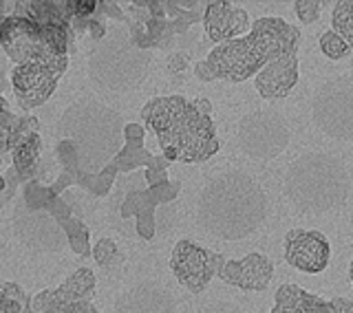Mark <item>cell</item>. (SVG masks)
Masks as SVG:
<instances>
[{
  "label": "cell",
  "mask_w": 353,
  "mask_h": 313,
  "mask_svg": "<svg viewBox=\"0 0 353 313\" xmlns=\"http://www.w3.org/2000/svg\"><path fill=\"white\" fill-rule=\"evenodd\" d=\"M270 214L263 185L248 172L216 174L196 201V225L216 241H243L252 236Z\"/></svg>",
  "instance_id": "cell-1"
},
{
  "label": "cell",
  "mask_w": 353,
  "mask_h": 313,
  "mask_svg": "<svg viewBox=\"0 0 353 313\" xmlns=\"http://www.w3.org/2000/svg\"><path fill=\"white\" fill-rule=\"evenodd\" d=\"M298 27H292L283 18L265 16L254 22L243 38L216 44L203 62L194 64V73L203 82H245L256 77L276 58L298 51Z\"/></svg>",
  "instance_id": "cell-2"
},
{
  "label": "cell",
  "mask_w": 353,
  "mask_h": 313,
  "mask_svg": "<svg viewBox=\"0 0 353 313\" xmlns=\"http://www.w3.org/2000/svg\"><path fill=\"white\" fill-rule=\"evenodd\" d=\"M141 119L152 128L168 161L199 163L221 148L212 117L201 115L183 95L154 97L141 108Z\"/></svg>",
  "instance_id": "cell-3"
},
{
  "label": "cell",
  "mask_w": 353,
  "mask_h": 313,
  "mask_svg": "<svg viewBox=\"0 0 353 313\" xmlns=\"http://www.w3.org/2000/svg\"><path fill=\"white\" fill-rule=\"evenodd\" d=\"M290 205L301 214H329L347 203L351 176L342 159L329 152H303L290 163L283 176Z\"/></svg>",
  "instance_id": "cell-4"
},
{
  "label": "cell",
  "mask_w": 353,
  "mask_h": 313,
  "mask_svg": "<svg viewBox=\"0 0 353 313\" xmlns=\"http://www.w3.org/2000/svg\"><path fill=\"white\" fill-rule=\"evenodd\" d=\"M58 128L62 139L75 146L86 174H97L124 148V119L93 97H82L66 108Z\"/></svg>",
  "instance_id": "cell-5"
},
{
  "label": "cell",
  "mask_w": 353,
  "mask_h": 313,
  "mask_svg": "<svg viewBox=\"0 0 353 313\" xmlns=\"http://www.w3.org/2000/svg\"><path fill=\"white\" fill-rule=\"evenodd\" d=\"M150 62V53L132 42L128 29L115 27L88 55V77L99 91L126 93L146 80Z\"/></svg>",
  "instance_id": "cell-6"
},
{
  "label": "cell",
  "mask_w": 353,
  "mask_h": 313,
  "mask_svg": "<svg viewBox=\"0 0 353 313\" xmlns=\"http://www.w3.org/2000/svg\"><path fill=\"white\" fill-rule=\"evenodd\" d=\"M73 36L71 27H42L27 18L7 16L0 25V49L16 66L42 64L62 75L69 62L66 51Z\"/></svg>",
  "instance_id": "cell-7"
},
{
  "label": "cell",
  "mask_w": 353,
  "mask_h": 313,
  "mask_svg": "<svg viewBox=\"0 0 353 313\" xmlns=\"http://www.w3.org/2000/svg\"><path fill=\"white\" fill-rule=\"evenodd\" d=\"M236 143L252 161H272L292 143V128L276 110H252L243 115L236 128Z\"/></svg>",
  "instance_id": "cell-8"
},
{
  "label": "cell",
  "mask_w": 353,
  "mask_h": 313,
  "mask_svg": "<svg viewBox=\"0 0 353 313\" xmlns=\"http://www.w3.org/2000/svg\"><path fill=\"white\" fill-rule=\"evenodd\" d=\"M312 121L325 137L353 141V75L327 80L312 99Z\"/></svg>",
  "instance_id": "cell-9"
},
{
  "label": "cell",
  "mask_w": 353,
  "mask_h": 313,
  "mask_svg": "<svg viewBox=\"0 0 353 313\" xmlns=\"http://www.w3.org/2000/svg\"><path fill=\"white\" fill-rule=\"evenodd\" d=\"M225 259L221 254H214L192 241H179L174 245L170 256V270L188 292L201 294L210 281L216 276L221 263Z\"/></svg>",
  "instance_id": "cell-10"
},
{
  "label": "cell",
  "mask_w": 353,
  "mask_h": 313,
  "mask_svg": "<svg viewBox=\"0 0 353 313\" xmlns=\"http://www.w3.org/2000/svg\"><path fill=\"white\" fill-rule=\"evenodd\" d=\"M14 234L29 250L44 252V254L60 252L64 248V243H69L62 225L49 212H33L27 210L25 205L18 208L14 214Z\"/></svg>",
  "instance_id": "cell-11"
},
{
  "label": "cell",
  "mask_w": 353,
  "mask_h": 313,
  "mask_svg": "<svg viewBox=\"0 0 353 313\" xmlns=\"http://www.w3.org/2000/svg\"><path fill=\"white\" fill-rule=\"evenodd\" d=\"M285 261L303 274H323L331 261V245L316 230H292L285 236Z\"/></svg>",
  "instance_id": "cell-12"
},
{
  "label": "cell",
  "mask_w": 353,
  "mask_h": 313,
  "mask_svg": "<svg viewBox=\"0 0 353 313\" xmlns=\"http://www.w3.org/2000/svg\"><path fill=\"white\" fill-rule=\"evenodd\" d=\"M181 192L179 181H168L146 190H132L121 203V216L137 219V234L143 241L154 239V210L161 203H170Z\"/></svg>",
  "instance_id": "cell-13"
},
{
  "label": "cell",
  "mask_w": 353,
  "mask_h": 313,
  "mask_svg": "<svg viewBox=\"0 0 353 313\" xmlns=\"http://www.w3.org/2000/svg\"><path fill=\"white\" fill-rule=\"evenodd\" d=\"M60 77L53 69L42 64H22L11 71V84L22 110H31L44 104L58 88Z\"/></svg>",
  "instance_id": "cell-14"
},
{
  "label": "cell",
  "mask_w": 353,
  "mask_h": 313,
  "mask_svg": "<svg viewBox=\"0 0 353 313\" xmlns=\"http://www.w3.org/2000/svg\"><path fill=\"white\" fill-rule=\"evenodd\" d=\"M216 276L241 292H265L272 283L274 263L265 254L252 252L241 261H223Z\"/></svg>",
  "instance_id": "cell-15"
},
{
  "label": "cell",
  "mask_w": 353,
  "mask_h": 313,
  "mask_svg": "<svg viewBox=\"0 0 353 313\" xmlns=\"http://www.w3.org/2000/svg\"><path fill=\"white\" fill-rule=\"evenodd\" d=\"M115 313H179L170 289L157 281H141L119 294Z\"/></svg>",
  "instance_id": "cell-16"
},
{
  "label": "cell",
  "mask_w": 353,
  "mask_h": 313,
  "mask_svg": "<svg viewBox=\"0 0 353 313\" xmlns=\"http://www.w3.org/2000/svg\"><path fill=\"white\" fill-rule=\"evenodd\" d=\"M203 27L208 38L212 42H230L243 38V33L250 29V16L248 11L234 5V3H208L203 9Z\"/></svg>",
  "instance_id": "cell-17"
},
{
  "label": "cell",
  "mask_w": 353,
  "mask_h": 313,
  "mask_svg": "<svg viewBox=\"0 0 353 313\" xmlns=\"http://www.w3.org/2000/svg\"><path fill=\"white\" fill-rule=\"evenodd\" d=\"M298 84V51L285 53L270 62L254 77V86L263 99H281L287 97Z\"/></svg>",
  "instance_id": "cell-18"
},
{
  "label": "cell",
  "mask_w": 353,
  "mask_h": 313,
  "mask_svg": "<svg viewBox=\"0 0 353 313\" xmlns=\"http://www.w3.org/2000/svg\"><path fill=\"white\" fill-rule=\"evenodd\" d=\"M143 137H146V130L139 124H126L124 128V148L117 152V156L110 163L115 165L117 172H130L135 168L146 165V170L154 163L157 156L150 154L143 148Z\"/></svg>",
  "instance_id": "cell-19"
},
{
  "label": "cell",
  "mask_w": 353,
  "mask_h": 313,
  "mask_svg": "<svg viewBox=\"0 0 353 313\" xmlns=\"http://www.w3.org/2000/svg\"><path fill=\"white\" fill-rule=\"evenodd\" d=\"M25 313H97V309L91 300L69 303L58 294V289H47V292H40L31 298L29 309Z\"/></svg>",
  "instance_id": "cell-20"
},
{
  "label": "cell",
  "mask_w": 353,
  "mask_h": 313,
  "mask_svg": "<svg viewBox=\"0 0 353 313\" xmlns=\"http://www.w3.org/2000/svg\"><path fill=\"white\" fill-rule=\"evenodd\" d=\"M58 294L69 300V303H84V300H91L95 294V274L91 270H82L73 272L66 281L58 287Z\"/></svg>",
  "instance_id": "cell-21"
},
{
  "label": "cell",
  "mask_w": 353,
  "mask_h": 313,
  "mask_svg": "<svg viewBox=\"0 0 353 313\" xmlns=\"http://www.w3.org/2000/svg\"><path fill=\"white\" fill-rule=\"evenodd\" d=\"M287 292H290V300H292V307L296 313H336L331 303L305 292L303 287L287 285Z\"/></svg>",
  "instance_id": "cell-22"
},
{
  "label": "cell",
  "mask_w": 353,
  "mask_h": 313,
  "mask_svg": "<svg viewBox=\"0 0 353 313\" xmlns=\"http://www.w3.org/2000/svg\"><path fill=\"white\" fill-rule=\"evenodd\" d=\"M165 7V18L170 20V27L174 31V36H181L190 29L194 22L203 20V14L196 9H183L181 3H163Z\"/></svg>",
  "instance_id": "cell-23"
},
{
  "label": "cell",
  "mask_w": 353,
  "mask_h": 313,
  "mask_svg": "<svg viewBox=\"0 0 353 313\" xmlns=\"http://www.w3.org/2000/svg\"><path fill=\"white\" fill-rule=\"evenodd\" d=\"M53 192L49 185H42L40 179H36V181L27 183L25 188H22V205H25L27 210H33V212H47L49 203L53 201Z\"/></svg>",
  "instance_id": "cell-24"
},
{
  "label": "cell",
  "mask_w": 353,
  "mask_h": 313,
  "mask_svg": "<svg viewBox=\"0 0 353 313\" xmlns=\"http://www.w3.org/2000/svg\"><path fill=\"white\" fill-rule=\"evenodd\" d=\"M331 25L338 36H342L349 47H353V0H340L334 5Z\"/></svg>",
  "instance_id": "cell-25"
},
{
  "label": "cell",
  "mask_w": 353,
  "mask_h": 313,
  "mask_svg": "<svg viewBox=\"0 0 353 313\" xmlns=\"http://www.w3.org/2000/svg\"><path fill=\"white\" fill-rule=\"evenodd\" d=\"M62 230L66 234V241H69L71 250L77 256H91L93 250H91V243H88V230H86V225H84L80 219L71 216L62 225Z\"/></svg>",
  "instance_id": "cell-26"
},
{
  "label": "cell",
  "mask_w": 353,
  "mask_h": 313,
  "mask_svg": "<svg viewBox=\"0 0 353 313\" xmlns=\"http://www.w3.org/2000/svg\"><path fill=\"white\" fill-rule=\"evenodd\" d=\"M40 150H42L40 135H33L27 141H22L16 150H11V156H14V168H16L18 172L29 170V168H33V165L38 163Z\"/></svg>",
  "instance_id": "cell-27"
},
{
  "label": "cell",
  "mask_w": 353,
  "mask_h": 313,
  "mask_svg": "<svg viewBox=\"0 0 353 313\" xmlns=\"http://www.w3.org/2000/svg\"><path fill=\"white\" fill-rule=\"evenodd\" d=\"M33 135H40V121L33 115H18L16 124H14V128L9 130V137H7L9 152L16 150L22 141H27Z\"/></svg>",
  "instance_id": "cell-28"
},
{
  "label": "cell",
  "mask_w": 353,
  "mask_h": 313,
  "mask_svg": "<svg viewBox=\"0 0 353 313\" xmlns=\"http://www.w3.org/2000/svg\"><path fill=\"white\" fill-rule=\"evenodd\" d=\"M320 51H323L329 60H342L349 55L351 47L345 42V38L338 36L336 31H327L320 36Z\"/></svg>",
  "instance_id": "cell-29"
},
{
  "label": "cell",
  "mask_w": 353,
  "mask_h": 313,
  "mask_svg": "<svg viewBox=\"0 0 353 313\" xmlns=\"http://www.w3.org/2000/svg\"><path fill=\"white\" fill-rule=\"evenodd\" d=\"M91 256L95 259V263L102 265V267H108L110 263H117L119 261V252H117V245H115L113 239H99L95 243Z\"/></svg>",
  "instance_id": "cell-30"
},
{
  "label": "cell",
  "mask_w": 353,
  "mask_h": 313,
  "mask_svg": "<svg viewBox=\"0 0 353 313\" xmlns=\"http://www.w3.org/2000/svg\"><path fill=\"white\" fill-rule=\"evenodd\" d=\"M168 165H170V161L165 159L163 154L157 156V159H154V163L146 170V183L150 188L161 185V183H168Z\"/></svg>",
  "instance_id": "cell-31"
},
{
  "label": "cell",
  "mask_w": 353,
  "mask_h": 313,
  "mask_svg": "<svg viewBox=\"0 0 353 313\" xmlns=\"http://www.w3.org/2000/svg\"><path fill=\"white\" fill-rule=\"evenodd\" d=\"M320 3H316V0H296L294 3V9H296V16L301 18L303 25H312V22L318 20L320 16Z\"/></svg>",
  "instance_id": "cell-32"
},
{
  "label": "cell",
  "mask_w": 353,
  "mask_h": 313,
  "mask_svg": "<svg viewBox=\"0 0 353 313\" xmlns=\"http://www.w3.org/2000/svg\"><path fill=\"white\" fill-rule=\"evenodd\" d=\"M47 212L49 214L60 223V225H64L66 221H69L71 216H73V212H71V205L66 203L64 199H60V196H55L51 203H49V208H47Z\"/></svg>",
  "instance_id": "cell-33"
},
{
  "label": "cell",
  "mask_w": 353,
  "mask_h": 313,
  "mask_svg": "<svg viewBox=\"0 0 353 313\" xmlns=\"http://www.w3.org/2000/svg\"><path fill=\"white\" fill-rule=\"evenodd\" d=\"M95 16L113 18V20H117V22H124V25L128 22V16L119 9V5H117V3H108V0H97V14H95Z\"/></svg>",
  "instance_id": "cell-34"
},
{
  "label": "cell",
  "mask_w": 353,
  "mask_h": 313,
  "mask_svg": "<svg viewBox=\"0 0 353 313\" xmlns=\"http://www.w3.org/2000/svg\"><path fill=\"white\" fill-rule=\"evenodd\" d=\"M199 313H248V311L236 303H230V300H216V303L201 307Z\"/></svg>",
  "instance_id": "cell-35"
},
{
  "label": "cell",
  "mask_w": 353,
  "mask_h": 313,
  "mask_svg": "<svg viewBox=\"0 0 353 313\" xmlns=\"http://www.w3.org/2000/svg\"><path fill=\"white\" fill-rule=\"evenodd\" d=\"M272 313H296L290 300V292H287V285H281L279 292H276V303Z\"/></svg>",
  "instance_id": "cell-36"
},
{
  "label": "cell",
  "mask_w": 353,
  "mask_h": 313,
  "mask_svg": "<svg viewBox=\"0 0 353 313\" xmlns=\"http://www.w3.org/2000/svg\"><path fill=\"white\" fill-rule=\"evenodd\" d=\"M20 185V179H18V172L16 168L11 165L9 170L5 172V192H3V203H9L11 199L16 194V188Z\"/></svg>",
  "instance_id": "cell-37"
},
{
  "label": "cell",
  "mask_w": 353,
  "mask_h": 313,
  "mask_svg": "<svg viewBox=\"0 0 353 313\" xmlns=\"http://www.w3.org/2000/svg\"><path fill=\"white\" fill-rule=\"evenodd\" d=\"M188 62H190V58H188L185 53H172L168 58V73L172 75H179L188 69Z\"/></svg>",
  "instance_id": "cell-38"
},
{
  "label": "cell",
  "mask_w": 353,
  "mask_h": 313,
  "mask_svg": "<svg viewBox=\"0 0 353 313\" xmlns=\"http://www.w3.org/2000/svg\"><path fill=\"white\" fill-rule=\"evenodd\" d=\"M97 14V0H75V16L93 18Z\"/></svg>",
  "instance_id": "cell-39"
},
{
  "label": "cell",
  "mask_w": 353,
  "mask_h": 313,
  "mask_svg": "<svg viewBox=\"0 0 353 313\" xmlns=\"http://www.w3.org/2000/svg\"><path fill=\"white\" fill-rule=\"evenodd\" d=\"M88 33H91V38L95 42H99V40L106 36V25H104L102 16H93L91 18V22H88Z\"/></svg>",
  "instance_id": "cell-40"
},
{
  "label": "cell",
  "mask_w": 353,
  "mask_h": 313,
  "mask_svg": "<svg viewBox=\"0 0 353 313\" xmlns=\"http://www.w3.org/2000/svg\"><path fill=\"white\" fill-rule=\"evenodd\" d=\"M27 309H29V307L16 303V300L7 298L3 292H0V313H25Z\"/></svg>",
  "instance_id": "cell-41"
},
{
  "label": "cell",
  "mask_w": 353,
  "mask_h": 313,
  "mask_svg": "<svg viewBox=\"0 0 353 313\" xmlns=\"http://www.w3.org/2000/svg\"><path fill=\"white\" fill-rule=\"evenodd\" d=\"M69 185H75V181H73V179L69 176V174H66V172H62L58 179H55V181L49 185L51 188V192H53V196H60L62 192H64V190L66 188H69Z\"/></svg>",
  "instance_id": "cell-42"
},
{
  "label": "cell",
  "mask_w": 353,
  "mask_h": 313,
  "mask_svg": "<svg viewBox=\"0 0 353 313\" xmlns=\"http://www.w3.org/2000/svg\"><path fill=\"white\" fill-rule=\"evenodd\" d=\"M331 307H334L336 313H353V303L349 298H336L331 300Z\"/></svg>",
  "instance_id": "cell-43"
},
{
  "label": "cell",
  "mask_w": 353,
  "mask_h": 313,
  "mask_svg": "<svg viewBox=\"0 0 353 313\" xmlns=\"http://www.w3.org/2000/svg\"><path fill=\"white\" fill-rule=\"evenodd\" d=\"M192 104H194V108H196L201 115H208V117L212 115V104H210L205 97H196V99H192Z\"/></svg>",
  "instance_id": "cell-44"
},
{
  "label": "cell",
  "mask_w": 353,
  "mask_h": 313,
  "mask_svg": "<svg viewBox=\"0 0 353 313\" xmlns=\"http://www.w3.org/2000/svg\"><path fill=\"white\" fill-rule=\"evenodd\" d=\"M7 110H9V104H7V99H5L3 95H0V115H3V113H7Z\"/></svg>",
  "instance_id": "cell-45"
},
{
  "label": "cell",
  "mask_w": 353,
  "mask_h": 313,
  "mask_svg": "<svg viewBox=\"0 0 353 313\" xmlns=\"http://www.w3.org/2000/svg\"><path fill=\"white\" fill-rule=\"evenodd\" d=\"M7 137H9V132L3 126H0V141H7Z\"/></svg>",
  "instance_id": "cell-46"
},
{
  "label": "cell",
  "mask_w": 353,
  "mask_h": 313,
  "mask_svg": "<svg viewBox=\"0 0 353 313\" xmlns=\"http://www.w3.org/2000/svg\"><path fill=\"white\" fill-rule=\"evenodd\" d=\"M349 278H351V285H353V261H351V265H349Z\"/></svg>",
  "instance_id": "cell-47"
},
{
  "label": "cell",
  "mask_w": 353,
  "mask_h": 313,
  "mask_svg": "<svg viewBox=\"0 0 353 313\" xmlns=\"http://www.w3.org/2000/svg\"><path fill=\"white\" fill-rule=\"evenodd\" d=\"M0 208H3V194H0Z\"/></svg>",
  "instance_id": "cell-48"
},
{
  "label": "cell",
  "mask_w": 353,
  "mask_h": 313,
  "mask_svg": "<svg viewBox=\"0 0 353 313\" xmlns=\"http://www.w3.org/2000/svg\"><path fill=\"white\" fill-rule=\"evenodd\" d=\"M3 20H5V16H0V25H3Z\"/></svg>",
  "instance_id": "cell-49"
}]
</instances>
